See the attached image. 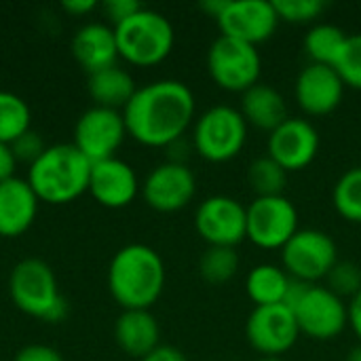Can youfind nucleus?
<instances>
[{
  "mask_svg": "<svg viewBox=\"0 0 361 361\" xmlns=\"http://www.w3.org/2000/svg\"><path fill=\"white\" fill-rule=\"evenodd\" d=\"M137 176L133 167L116 157L93 163L89 176L91 197L110 209L127 207L137 195Z\"/></svg>",
  "mask_w": 361,
  "mask_h": 361,
  "instance_id": "18",
  "label": "nucleus"
},
{
  "mask_svg": "<svg viewBox=\"0 0 361 361\" xmlns=\"http://www.w3.org/2000/svg\"><path fill=\"white\" fill-rule=\"evenodd\" d=\"M247 142V123L241 110L233 106H214L205 110L192 131V144L199 157L209 163L235 159Z\"/></svg>",
  "mask_w": 361,
  "mask_h": 361,
  "instance_id": "7",
  "label": "nucleus"
},
{
  "mask_svg": "<svg viewBox=\"0 0 361 361\" xmlns=\"http://www.w3.org/2000/svg\"><path fill=\"white\" fill-rule=\"evenodd\" d=\"M328 290L334 292L338 298H355L361 292V267L351 262V260H345V262H336L334 269L328 273Z\"/></svg>",
  "mask_w": 361,
  "mask_h": 361,
  "instance_id": "31",
  "label": "nucleus"
},
{
  "mask_svg": "<svg viewBox=\"0 0 361 361\" xmlns=\"http://www.w3.org/2000/svg\"><path fill=\"white\" fill-rule=\"evenodd\" d=\"M127 135L121 110L93 106L80 114L74 127V146L91 161L99 163L112 159Z\"/></svg>",
  "mask_w": 361,
  "mask_h": 361,
  "instance_id": "12",
  "label": "nucleus"
},
{
  "mask_svg": "<svg viewBox=\"0 0 361 361\" xmlns=\"http://www.w3.org/2000/svg\"><path fill=\"white\" fill-rule=\"evenodd\" d=\"M61 8L74 17H80V15H87L91 13L93 8H97V2L95 0H63L61 2Z\"/></svg>",
  "mask_w": 361,
  "mask_h": 361,
  "instance_id": "38",
  "label": "nucleus"
},
{
  "mask_svg": "<svg viewBox=\"0 0 361 361\" xmlns=\"http://www.w3.org/2000/svg\"><path fill=\"white\" fill-rule=\"evenodd\" d=\"M116 345L131 357H146L161 343V328L157 317L146 309L123 311L114 324Z\"/></svg>",
  "mask_w": 361,
  "mask_h": 361,
  "instance_id": "21",
  "label": "nucleus"
},
{
  "mask_svg": "<svg viewBox=\"0 0 361 361\" xmlns=\"http://www.w3.org/2000/svg\"><path fill=\"white\" fill-rule=\"evenodd\" d=\"M298 233L296 205L279 197H256L247 205V239L262 250H281Z\"/></svg>",
  "mask_w": 361,
  "mask_h": 361,
  "instance_id": "10",
  "label": "nucleus"
},
{
  "mask_svg": "<svg viewBox=\"0 0 361 361\" xmlns=\"http://www.w3.org/2000/svg\"><path fill=\"white\" fill-rule=\"evenodd\" d=\"M334 70L341 74L345 87L361 91V34H349Z\"/></svg>",
  "mask_w": 361,
  "mask_h": 361,
  "instance_id": "30",
  "label": "nucleus"
},
{
  "mask_svg": "<svg viewBox=\"0 0 361 361\" xmlns=\"http://www.w3.org/2000/svg\"><path fill=\"white\" fill-rule=\"evenodd\" d=\"M258 361H286V360H281V357H275V355H267V357H260Z\"/></svg>",
  "mask_w": 361,
  "mask_h": 361,
  "instance_id": "42",
  "label": "nucleus"
},
{
  "mask_svg": "<svg viewBox=\"0 0 361 361\" xmlns=\"http://www.w3.org/2000/svg\"><path fill=\"white\" fill-rule=\"evenodd\" d=\"M332 201L341 218L361 224V165L347 169L332 190Z\"/></svg>",
  "mask_w": 361,
  "mask_h": 361,
  "instance_id": "28",
  "label": "nucleus"
},
{
  "mask_svg": "<svg viewBox=\"0 0 361 361\" xmlns=\"http://www.w3.org/2000/svg\"><path fill=\"white\" fill-rule=\"evenodd\" d=\"M273 4L279 21L288 23H311L328 8L324 0H273Z\"/></svg>",
  "mask_w": 361,
  "mask_h": 361,
  "instance_id": "32",
  "label": "nucleus"
},
{
  "mask_svg": "<svg viewBox=\"0 0 361 361\" xmlns=\"http://www.w3.org/2000/svg\"><path fill=\"white\" fill-rule=\"evenodd\" d=\"M118 55L133 66H157L173 49L176 32L171 21L152 8L142 6L137 13L114 25Z\"/></svg>",
  "mask_w": 361,
  "mask_h": 361,
  "instance_id": "5",
  "label": "nucleus"
},
{
  "mask_svg": "<svg viewBox=\"0 0 361 361\" xmlns=\"http://www.w3.org/2000/svg\"><path fill=\"white\" fill-rule=\"evenodd\" d=\"M239 271V254L235 247H207L199 260L203 281L212 286L228 283Z\"/></svg>",
  "mask_w": 361,
  "mask_h": 361,
  "instance_id": "29",
  "label": "nucleus"
},
{
  "mask_svg": "<svg viewBox=\"0 0 361 361\" xmlns=\"http://www.w3.org/2000/svg\"><path fill=\"white\" fill-rule=\"evenodd\" d=\"M13 361H63L61 353L49 345H27L23 347Z\"/></svg>",
  "mask_w": 361,
  "mask_h": 361,
  "instance_id": "35",
  "label": "nucleus"
},
{
  "mask_svg": "<svg viewBox=\"0 0 361 361\" xmlns=\"http://www.w3.org/2000/svg\"><path fill=\"white\" fill-rule=\"evenodd\" d=\"M283 271L298 281L315 283L326 279L338 262L334 239L317 228H298V233L281 247Z\"/></svg>",
  "mask_w": 361,
  "mask_h": 361,
  "instance_id": "9",
  "label": "nucleus"
},
{
  "mask_svg": "<svg viewBox=\"0 0 361 361\" xmlns=\"http://www.w3.org/2000/svg\"><path fill=\"white\" fill-rule=\"evenodd\" d=\"M296 102L309 116L332 114L345 95V82L332 66L309 63L294 85Z\"/></svg>",
  "mask_w": 361,
  "mask_h": 361,
  "instance_id": "17",
  "label": "nucleus"
},
{
  "mask_svg": "<svg viewBox=\"0 0 361 361\" xmlns=\"http://www.w3.org/2000/svg\"><path fill=\"white\" fill-rule=\"evenodd\" d=\"M226 4H228V0H203V2H201V8H203L209 17L218 19V17L222 15V11L226 8Z\"/></svg>",
  "mask_w": 361,
  "mask_h": 361,
  "instance_id": "40",
  "label": "nucleus"
},
{
  "mask_svg": "<svg viewBox=\"0 0 361 361\" xmlns=\"http://www.w3.org/2000/svg\"><path fill=\"white\" fill-rule=\"evenodd\" d=\"M11 300L19 311L44 322H59L66 315V300L59 294L53 269L38 258L15 264L8 277Z\"/></svg>",
  "mask_w": 361,
  "mask_h": 361,
  "instance_id": "6",
  "label": "nucleus"
},
{
  "mask_svg": "<svg viewBox=\"0 0 361 361\" xmlns=\"http://www.w3.org/2000/svg\"><path fill=\"white\" fill-rule=\"evenodd\" d=\"M197 192L195 173L186 167V163L167 161L150 171L142 186L144 201L163 214L184 209Z\"/></svg>",
  "mask_w": 361,
  "mask_h": 361,
  "instance_id": "16",
  "label": "nucleus"
},
{
  "mask_svg": "<svg viewBox=\"0 0 361 361\" xmlns=\"http://www.w3.org/2000/svg\"><path fill=\"white\" fill-rule=\"evenodd\" d=\"M140 8H142V4L137 0H106L104 2V13L108 15V19L114 25H118L121 21H125L127 17H131Z\"/></svg>",
  "mask_w": 361,
  "mask_h": 361,
  "instance_id": "34",
  "label": "nucleus"
},
{
  "mask_svg": "<svg viewBox=\"0 0 361 361\" xmlns=\"http://www.w3.org/2000/svg\"><path fill=\"white\" fill-rule=\"evenodd\" d=\"M345 361H361V343L349 351V355L345 357Z\"/></svg>",
  "mask_w": 361,
  "mask_h": 361,
  "instance_id": "41",
  "label": "nucleus"
},
{
  "mask_svg": "<svg viewBox=\"0 0 361 361\" xmlns=\"http://www.w3.org/2000/svg\"><path fill=\"white\" fill-rule=\"evenodd\" d=\"M195 226L209 247H237L247 239V207L233 197L214 195L199 205Z\"/></svg>",
  "mask_w": 361,
  "mask_h": 361,
  "instance_id": "11",
  "label": "nucleus"
},
{
  "mask_svg": "<svg viewBox=\"0 0 361 361\" xmlns=\"http://www.w3.org/2000/svg\"><path fill=\"white\" fill-rule=\"evenodd\" d=\"M91 165L74 144H53L30 165L27 182L38 201L53 205L70 203L89 190Z\"/></svg>",
  "mask_w": 361,
  "mask_h": 361,
  "instance_id": "3",
  "label": "nucleus"
},
{
  "mask_svg": "<svg viewBox=\"0 0 361 361\" xmlns=\"http://www.w3.org/2000/svg\"><path fill=\"white\" fill-rule=\"evenodd\" d=\"M245 336L247 343L262 353V357H279L296 345L300 330L294 313L286 305H271L254 307L245 322Z\"/></svg>",
  "mask_w": 361,
  "mask_h": 361,
  "instance_id": "13",
  "label": "nucleus"
},
{
  "mask_svg": "<svg viewBox=\"0 0 361 361\" xmlns=\"http://www.w3.org/2000/svg\"><path fill=\"white\" fill-rule=\"evenodd\" d=\"M290 275L283 271V267L277 264H258L250 271L245 279V290L250 300L256 307H271V305H283L288 288H290Z\"/></svg>",
  "mask_w": 361,
  "mask_h": 361,
  "instance_id": "24",
  "label": "nucleus"
},
{
  "mask_svg": "<svg viewBox=\"0 0 361 361\" xmlns=\"http://www.w3.org/2000/svg\"><path fill=\"white\" fill-rule=\"evenodd\" d=\"M241 114L247 125L262 131H275L283 121H288V106L283 95L271 85H254L241 93Z\"/></svg>",
  "mask_w": 361,
  "mask_h": 361,
  "instance_id": "22",
  "label": "nucleus"
},
{
  "mask_svg": "<svg viewBox=\"0 0 361 361\" xmlns=\"http://www.w3.org/2000/svg\"><path fill=\"white\" fill-rule=\"evenodd\" d=\"M267 152L286 171H300L315 161L319 152V133L311 121L290 116L269 133Z\"/></svg>",
  "mask_w": 361,
  "mask_h": 361,
  "instance_id": "15",
  "label": "nucleus"
},
{
  "mask_svg": "<svg viewBox=\"0 0 361 361\" xmlns=\"http://www.w3.org/2000/svg\"><path fill=\"white\" fill-rule=\"evenodd\" d=\"M283 305L294 313L300 334L315 341H332L349 324V305L326 286L290 279Z\"/></svg>",
  "mask_w": 361,
  "mask_h": 361,
  "instance_id": "4",
  "label": "nucleus"
},
{
  "mask_svg": "<svg viewBox=\"0 0 361 361\" xmlns=\"http://www.w3.org/2000/svg\"><path fill=\"white\" fill-rule=\"evenodd\" d=\"M216 21L222 36L256 47L275 34L279 15L273 0H228L226 8Z\"/></svg>",
  "mask_w": 361,
  "mask_h": 361,
  "instance_id": "14",
  "label": "nucleus"
},
{
  "mask_svg": "<svg viewBox=\"0 0 361 361\" xmlns=\"http://www.w3.org/2000/svg\"><path fill=\"white\" fill-rule=\"evenodd\" d=\"M207 70L220 89L245 93L260 82L262 59L254 44L220 34L209 47Z\"/></svg>",
  "mask_w": 361,
  "mask_h": 361,
  "instance_id": "8",
  "label": "nucleus"
},
{
  "mask_svg": "<svg viewBox=\"0 0 361 361\" xmlns=\"http://www.w3.org/2000/svg\"><path fill=\"white\" fill-rule=\"evenodd\" d=\"M127 133L144 146L167 148L182 140L195 118V95L188 85L163 78L137 87L123 110Z\"/></svg>",
  "mask_w": 361,
  "mask_h": 361,
  "instance_id": "1",
  "label": "nucleus"
},
{
  "mask_svg": "<svg viewBox=\"0 0 361 361\" xmlns=\"http://www.w3.org/2000/svg\"><path fill=\"white\" fill-rule=\"evenodd\" d=\"M72 55L87 74H95L116 66V59L121 55L116 47L114 27L99 21L85 23L76 30L72 38Z\"/></svg>",
  "mask_w": 361,
  "mask_h": 361,
  "instance_id": "19",
  "label": "nucleus"
},
{
  "mask_svg": "<svg viewBox=\"0 0 361 361\" xmlns=\"http://www.w3.org/2000/svg\"><path fill=\"white\" fill-rule=\"evenodd\" d=\"M140 361H186V355L171 347V345H159L154 351H150L146 357H142Z\"/></svg>",
  "mask_w": 361,
  "mask_h": 361,
  "instance_id": "37",
  "label": "nucleus"
},
{
  "mask_svg": "<svg viewBox=\"0 0 361 361\" xmlns=\"http://www.w3.org/2000/svg\"><path fill=\"white\" fill-rule=\"evenodd\" d=\"M38 197L27 180L11 178L0 184V237L23 235L36 218Z\"/></svg>",
  "mask_w": 361,
  "mask_h": 361,
  "instance_id": "20",
  "label": "nucleus"
},
{
  "mask_svg": "<svg viewBox=\"0 0 361 361\" xmlns=\"http://www.w3.org/2000/svg\"><path fill=\"white\" fill-rule=\"evenodd\" d=\"M247 182L256 197H279L283 195L286 182H288V171L273 161L269 154L258 157L252 161L247 169Z\"/></svg>",
  "mask_w": 361,
  "mask_h": 361,
  "instance_id": "27",
  "label": "nucleus"
},
{
  "mask_svg": "<svg viewBox=\"0 0 361 361\" xmlns=\"http://www.w3.org/2000/svg\"><path fill=\"white\" fill-rule=\"evenodd\" d=\"M165 288V264L157 250L131 243L118 250L108 267V290L123 311L146 309L161 298Z\"/></svg>",
  "mask_w": 361,
  "mask_h": 361,
  "instance_id": "2",
  "label": "nucleus"
},
{
  "mask_svg": "<svg viewBox=\"0 0 361 361\" xmlns=\"http://www.w3.org/2000/svg\"><path fill=\"white\" fill-rule=\"evenodd\" d=\"M349 326L353 328L361 343V292L349 302Z\"/></svg>",
  "mask_w": 361,
  "mask_h": 361,
  "instance_id": "39",
  "label": "nucleus"
},
{
  "mask_svg": "<svg viewBox=\"0 0 361 361\" xmlns=\"http://www.w3.org/2000/svg\"><path fill=\"white\" fill-rule=\"evenodd\" d=\"M135 91L137 87L133 76L118 66L89 74V95L95 102V106L110 108V110H121V108L125 110V106L131 102Z\"/></svg>",
  "mask_w": 361,
  "mask_h": 361,
  "instance_id": "23",
  "label": "nucleus"
},
{
  "mask_svg": "<svg viewBox=\"0 0 361 361\" xmlns=\"http://www.w3.org/2000/svg\"><path fill=\"white\" fill-rule=\"evenodd\" d=\"M347 32L334 23H317L305 36V51L311 63L332 66L338 61L341 51L347 42Z\"/></svg>",
  "mask_w": 361,
  "mask_h": 361,
  "instance_id": "25",
  "label": "nucleus"
},
{
  "mask_svg": "<svg viewBox=\"0 0 361 361\" xmlns=\"http://www.w3.org/2000/svg\"><path fill=\"white\" fill-rule=\"evenodd\" d=\"M30 106L15 93L0 91V144H13L19 135L30 131Z\"/></svg>",
  "mask_w": 361,
  "mask_h": 361,
  "instance_id": "26",
  "label": "nucleus"
},
{
  "mask_svg": "<svg viewBox=\"0 0 361 361\" xmlns=\"http://www.w3.org/2000/svg\"><path fill=\"white\" fill-rule=\"evenodd\" d=\"M15 165L17 159L13 154V148L8 144H0V184L15 178Z\"/></svg>",
  "mask_w": 361,
  "mask_h": 361,
  "instance_id": "36",
  "label": "nucleus"
},
{
  "mask_svg": "<svg viewBox=\"0 0 361 361\" xmlns=\"http://www.w3.org/2000/svg\"><path fill=\"white\" fill-rule=\"evenodd\" d=\"M11 148H13V154H15V159L17 161H21V163H36L40 157H42V152L47 150V146H44V142H42V137L36 133V131H25L23 135H19L13 144H11Z\"/></svg>",
  "mask_w": 361,
  "mask_h": 361,
  "instance_id": "33",
  "label": "nucleus"
}]
</instances>
